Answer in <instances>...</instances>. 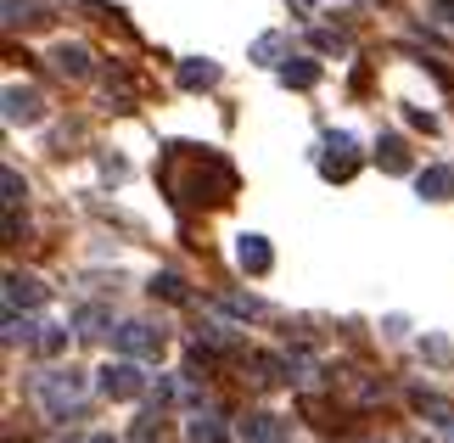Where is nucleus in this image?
<instances>
[{"label":"nucleus","mask_w":454,"mask_h":443,"mask_svg":"<svg viewBox=\"0 0 454 443\" xmlns=\"http://www.w3.org/2000/svg\"><path fill=\"white\" fill-rule=\"evenodd\" d=\"M0 191H6V208H17V202L28 197V186H23V174H17V169H0Z\"/></svg>","instance_id":"nucleus-22"},{"label":"nucleus","mask_w":454,"mask_h":443,"mask_svg":"<svg viewBox=\"0 0 454 443\" xmlns=\"http://www.w3.org/2000/svg\"><path fill=\"white\" fill-rule=\"evenodd\" d=\"M253 370H258V382H264V387L292 382V365L281 360V353H253Z\"/></svg>","instance_id":"nucleus-12"},{"label":"nucleus","mask_w":454,"mask_h":443,"mask_svg":"<svg viewBox=\"0 0 454 443\" xmlns=\"http://www.w3.org/2000/svg\"><path fill=\"white\" fill-rule=\"evenodd\" d=\"M432 12H438V17H443V23L454 28V0H432Z\"/></svg>","instance_id":"nucleus-28"},{"label":"nucleus","mask_w":454,"mask_h":443,"mask_svg":"<svg viewBox=\"0 0 454 443\" xmlns=\"http://www.w3.org/2000/svg\"><path fill=\"white\" fill-rule=\"evenodd\" d=\"M28 336H34V326H28V320H17V309H12V314H6V348L28 343Z\"/></svg>","instance_id":"nucleus-23"},{"label":"nucleus","mask_w":454,"mask_h":443,"mask_svg":"<svg viewBox=\"0 0 454 443\" xmlns=\"http://www.w3.org/2000/svg\"><path fill=\"white\" fill-rule=\"evenodd\" d=\"M129 443H163V415H141L135 432H129Z\"/></svg>","instance_id":"nucleus-20"},{"label":"nucleus","mask_w":454,"mask_h":443,"mask_svg":"<svg viewBox=\"0 0 454 443\" xmlns=\"http://www.w3.org/2000/svg\"><path fill=\"white\" fill-rule=\"evenodd\" d=\"M101 393L107 399H141L146 393V376H141V365L129 360H113V365H101Z\"/></svg>","instance_id":"nucleus-4"},{"label":"nucleus","mask_w":454,"mask_h":443,"mask_svg":"<svg viewBox=\"0 0 454 443\" xmlns=\"http://www.w3.org/2000/svg\"><path fill=\"white\" fill-rule=\"evenodd\" d=\"M152 297H163V304H191V292H185V281L163 270V275H152Z\"/></svg>","instance_id":"nucleus-17"},{"label":"nucleus","mask_w":454,"mask_h":443,"mask_svg":"<svg viewBox=\"0 0 454 443\" xmlns=\"http://www.w3.org/2000/svg\"><path fill=\"white\" fill-rule=\"evenodd\" d=\"M180 84L185 91H207V84H219V62H180Z\"/></svg>","instance_id":"nucleus-13"},{"label":"nucleus","mask_w":454,"mask_h":443,"mask_svg":"<svg viewBox=\"0 0 454 443\" xmlns=\"http://www.w3.org/2000/svg\"><path fill=\"white\" fill-rule=\"evenodd\" d=\"M51 67H57V74L62 79H90V51H84V45H57V51H51Z\"/></svg>","instance_id":"nucleus-10"},{"label":"nucleus","mask_w":454,"mask_h":443,"mask_svg":"<svg viewBox=\"0 0 454 443\" xmlns=\"http://www.w3.org/2000/svg\"><path fill=\"white\" fill-rule=\"evenodd\" d=\"M79 393H84L79 370H51V376H40V399H45V410L57 421H67V410L79 404Z\"/></svg>","instance_id":"nucleus-3"},{"label":"nucleus","mask_w":454,"mask_h":443,"mask_svg":"<svg viewBox=\"0 0 454 443\" xmlns=\"http://www.w3.org/2000/svg\"><path fill=\"white\" fill-rule=\"evenodd\" d=\"M74 326H79V336H101V331H113V314L107 309H79Z\"/></svg>","instance_id":"nucleus-19"},{"label":"nucleus","mask_w":454,"mask_h":443,"mask_svg":"<svg viewBox=\"0 0 454 443\" xmlns=\"http://www.w3.org/2000/svg\"><path fill=\"white\" fill-rule=\"evenodd\" d=\"M241 443H286V421L270 415V410L241 415Z\"/></svg>","instance_id":"nucleus-7"},{"label":"nucleus","mask_w":454,"mask_h":443,"mask_svg":"<svg viewBox=\"0 0 454 443\" xmlns=\"http://www.w3.org/2000/svg\"><path fill=\"white\" fill-rule=\"evenodd\" d=\"M410 404H415L421 415H432V421H454V404H449V399H438V393H427V387H415Z\"/></svg>","instance_id":"nucleus-18"},{"label":"nucleus","mask_w":454,"mask_h":443,"mask_svg":"<svg viewBox=\"0 0 454 443\" xmlns=\"http://www.w3.org/2000/svg\"><path fill=\"white\" fill-rule=\"evenodd\" d=\"M45 304V287H40V281H34V275H6V309H40Z\"/></svg>","instance_id":"nucleus-9"},{"label":"nucleus","mask_w":454,"mask_h":443,"mask_svg":"<svg viewBox=\"0 0 454 443\" xmlns=\"http://www.w3.org/2000/svg\"><path fill=\"white\" fill-rule=\"evenodd\" d=\"M163 186L180 208H197V202L224 208L236 197V169H231V157L214 152V146H168Z\"/></svg>","instance_id":"nucleus-1"},{"label":"nucleus","mask_w":454,"mask_h":443,"mask_svg":"<svg viewBox=\"0 0 454 443\" xmlns=\"http://www.w3.org/2000/svg\"><path fill=\"white\" fill-rule=\"evenodd\" d=\"M314 45H320V51H342L348 40H342V34H337V28H314Z\"/></svg>","instance_id":"nucleus-26"},{"label":"nucleus","mask_w":454,"mask_h":443,"mask_svg":"<svg viewBox=\"0 0 454 443\" xmlns=\"http://www.w3.org/2000/svg\"><path fill=\"white\" fill-rule=\"evenodd\" d=\"M224 309H231V314H247V320H253V314H264L258 297H224Z\"/></svg>","instance_id":"nucleus-25"},{"label":"nucleus","mask_w":454,"mask_h":443,"mask_svg":"<svg viewBox=\"0 0 454 443\" xmlns=\"http://www.w3.org/2000/svg\"><path fill=\"white\" fill-rule=\"evenodd\" d=\"M236 264H241L247 275H270L275 253H270V241H264V236H236Z\"/></svg>","instance_id":"nucleus-8"},{"label":"nucleus","mask_w":454,"mask_h":443,"mask_svg":"<svg viewBox=\"0 0 454 443\" xmlns=\"http://www.w3.org/2000/svg\"><path fill=\"white\" fill-rule=\"evenodd\" d=\"M354 169H359L354 140H348V135H325V146H320V174H325V180H348Z\"/></svg>","instance_id":"nucleus-5"},{"label":"nucleus","mask_w":454,"mask_h":443,"mask_svg":"<svg viewBox=\"0 0 454 443\" xmlns=\"http://www.w3.org/2000/svg\"><path fill=\"white\" fill-rule=\"evenodd\" d=\"M281 51H286L281 34H258V40H253V62H275Z\"/></svg>","instance_id":"nucleus-21"},{"label":"nucleus","mask_w":454,"mask_h":443,"mask_svg":"<svg viewBox=\"0 0 454 443\" xmlns=\"http://www.w3.org/2000/svg\"><path fill=\"white\" fill-rule=\"evenodd\" d=\"M84 443H118V438H107V432H96V438H84Z\"/></svg>","instance_id":"nucleus-29"},{"label":"nucleus","mask_w":454,"mask_h":443,"mask_svg":"<svg viewBox=\"0 0 454 443\" xmlns=\"http://www.w3.org/2000/svg\"><path fill=\"white\" fill-rule=\"evenodd\" d=\"M415 186H421V197H427V202H449V197H454V169L432 163V169L415 174Z\"/></svg>","instance_id":"nucleus-11"},{"label":"nucleus","mask_w":454,"mask_h":443,"mask_svg":"<svg viewBox=\"0 0 454 443\" xmlns=\"http://www.w3.org/2000/svg\"><path fill=\"white\" fill-rule=\"evenodd\" d=\"M45 101L34 84H6V123H40Z\"/></svg>","instance_id":"nucleus-6"},{"label":"nucleus","mask_w":454,"mask_h":443,"mask_svg":"<svg viewBox=\"0 0 454 443\" xmlns=\"http://www.w3.org/2000/svg\"><path fill=\"white\" fill-rule=\"evenodd\" d=\"M421 348H427V353H432V360H438V365H449V360H454V348L443 343V336H427V343H421Z\"/></svg>","instance_id":"nucleus-27"},{"label":"nucleus","mask_w":454,"mask_h":443,"mask_svg":"<svg viewBox=\"0 0 454 443\" xmlns=\"http://www.w3.org/2000/svg\"><path fill=\"white\" fill-rule=\"evenodd\" d=\"M163 326H152V320H124V326H113V348L118 353H129V360H157L163 353Z\"/></svg>","instance_id":"nucleus-2"},{"label":"nucleus","mask_w":454,"mask_h":443,"mask_svg":"<svg viewBox=\"0 0 454 443\" xmlns=\"http://www.w3.org/2000/svg\"><path fill=\"white\" fill-rule=\"evenodd\" d=\"M185 443H231V432L219 427V415H197L185 427Z\"/></svg>","instance_id":"nucleus-16"},{"label":"nucleus","mask_w":454,"mask_h":443,"mask_svg":"<svg viewBox=\"0 0 454 443\" xmlns=\"http://www.w3.org/2000/svg\"><path fill=\"white\" fill-rule=\"evenodd\" d=\"M67 348V331L62 326H45V336H40V353H62Z\"/></svg>","instance_id":"nucleus-24"},{"label":"nucleus","mask_w":454,"mask_h":443,"mask_svg":"<svg viewBox=\"0 0 454 443\" xmlns=\"http://www.w3.org/2000/svg\"><path fill=\"white\" fill-rule=\"evenodd\" d=\"M281 79L298 84V91H309V84L320 79V62H314V57H286V62H281Z\"/></svg>","instance_id":"nucleus-14"},{"label":"nucleus","mask_w":454,"mask_h":443,"mask_svg":"<svg viewBox=\"0 0 454 443\" xmlns=\"http://www.w3.org/2000/svg\"><path fill=\"white\" fill-rule=\"evenodd\" d=\"M376 163L387 169V174H404V169H410V152H404V140H398V135H381V146H376Z\"/></svg>","instance_id":"nucleus-15"}]
</instances>
